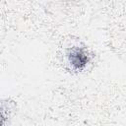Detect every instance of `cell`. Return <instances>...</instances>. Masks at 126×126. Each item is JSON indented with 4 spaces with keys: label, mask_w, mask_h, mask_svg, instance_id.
<instances>
[{
    "label": "cell",
    "mask_w": 126,
    "mask_h": 126,
    "mask_svg": "<svg viewBox=\"0 0 126 126\" xmlns=\"http://www.w3.org/2000/svg\"><path fill=\"white\" fill-rule=\"evenodd\" d=\"M1 118H2V117H1V114H0V124L2 123V121H1Z\"/></svg>",
    "instance_id": "7a4b0ae2"
},
{
    "label": "cell",
    "mask_w": 126,
    "mask_h": 126,
    "mask_svg": "<svg viewBox=\"0 0 126 126\" xmlns=\"http://www.w3.org/2000/svg\"><path fill=\"white\" fill-rule=\"evenodd\" d=\"M70 61L77 69H82L88 62L87 55L80 49H75L70 53Z\"/></svg>",
    "instance_id": "6da1fadb"
}]
</instances>
